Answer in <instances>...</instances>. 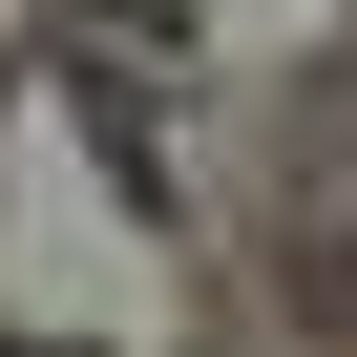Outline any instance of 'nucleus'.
<instances>
[{"label":"nucleus","mask_w":357,"mask_h":357,"mask_svg":"<svg viewBox=\"0 0 357 357\" xmlns=\"http://www.w3.org/2000/svg\"><path fill=\"white\" fill-rule=\"evenodd\" d=\"M273 294H294L315 336H357V105H336V147L294 168V231H273Z\"/></svg>","instance_id":"obj_1"}]
</instances>
